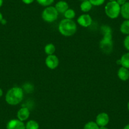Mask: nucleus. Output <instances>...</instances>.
<instances>
[{
    "instance_id": "f257e3e1",
    "label": "nucleus",
    "mask_w": 129,
    "mask_h": 129,
    "mask_svg": "<svg viewBox=\"0 0 129 129\" xmlns=\"http://www.w3.org/2000/svg\"><path fill=\"white\" fill-rule=\"evenodd\" d=\"M103 38L100 43V49L105 54H110L112 52L113 43L112 40V30L109 26L103 25L101 27Z\"/></svg>"
},
{
    "instance_id": "f03ea898",
    "label": "nucleus",
    "mask_w": 129,
    "mask_h": 129,
    "mask_svg": "<svg viewBox=\"0 0 129 129\" xmlns=\"http://www.w3.org/2000/svg\"><path fill=\"white\" fill-rule=\"evenodd\" d=\"M23 98V90L20 87H13L7 91L5 95L6 102L10 105H18Z\"/></svg>"
},
{
    "instance_id": "7ed1b4c3",
    "label": "nucleus",
    "mask_w": 129,
    "mask_h": 129,
    "mask_svg": "<svg viewBox=\"0 0 129 129\" xmlns=\"http://www.w3.org/2000/svg\"><path fill=\"white\" fill-rule=\"evenodd\" d=\"M77 27L73 20L63 19L58 25V30L61 35L66 37H70L74 35L76 32Z\"/></svg>"
},
{
    "instance_id": "20e7f679",
    "label": "nucleus",
    "mask_w": 129,
    "mask_h": 129,
    "mask_svg": "<svg viewBox=\"0 0 129 129\" xmlns=\"http://www.w3.org/2000/svg\"><path fill=\"white\" fill-rule=\"evenodd\" d=\"M121 6L116 2H109L105 7V12L106 15L111 19H115L120 15Z\"/></svg>"
},
{
    "instance_id": "39448f33",
    "label": "nucleus",
    "mask_w": 129,
    "mask_h": 129,
    "mask_svg": "<svg viewBox=\"0 0 129 129\" xmlns=\"http://www.w3.org/2000/svg\"><path fill=\"white\" fill-rule=\"evenodd\" d=\"M59 13L54 7L49 6L44 8L42 12V18L46 22L51 23L56 20Z\"/></svg>"
},
{
    "instance_id": "423d86ee",
    "label": "nucleus",
    "mask_w": 129,
    "mask_h": 129,
    "mask_svg": "<svg viewBox=\"0 0 129 129\" xmlns=\"http://www.w3.org/2000/svg\"><path fill=\"white\" fill-rule=\"evenodd\" d=\"M45 63L49 69L53 70L58 67L59 64V59L54 54L48 55V56L46 58Z\"/></svg>"
},
{
    "instance_id": "0eeeda50",
    "label": "nucleus",
    "mask_w": 129,
    "mask_h": 129,
    "mask_svg": "<svg viewBox=\"0 0 129 129\" xmlns=\"http://www.w3.org/2000/svg\"><path fill=\"white\" fill-rule=\"evenodd\" d=\"M110 121V117L106 113H101L97 115L95 118V123L99 126H105Z\"/></svg>"
},
{
    "instance_id": "6e6552de",
    "label": "nucleus",
    "mask_w": 129,
    "mask_h": 129,
    "mask_svg": "<svg viewBox=\"0 0 129 129\" xmlns=\"http://www.w3.org/2000/svg\"><path fill=\"white\" fill-rule=\"evenodd\" d=\"M7 129H25V125L18 118L12 119L7 123Z\"/></svg>"
},
{
    "instance_id": "1a4fd4ad",
    "label": "nucleus",
    "mask_w": 129,
    "mask_h": 129,
    "mask_svg": "<svg viewBox=\"0 0 129 129\" xmlns=\"http://www.w3.org/2000/svg\"><path fill=\"white\" fill-rule=\"evenodd\" d=\"M77 23L83 27H88L92 23V19L89 14H82L77 18Z\"/></svg>"
},
{
    "instance_id": "9d476101",
    "label": "nucleus",
    "mask_w": 129,
    "mask_h": 129,
    "mask_svg": "<svg viewBox=\"0 0 129 129\" xmlns=\"http://www.w3.org/2000/svg\"><path fill=\"white\" fill-rule=\"evenodd\" d=\"M17 118L22 121H25L30 116L29 109L27 107H22L17 112Z\"/></svg>"
},
{
    "instance_id": "9b49d317",
    "label": "nucleus",
    "mask_w": 129,
    "mask_h": 129,
    "mask_svg": "<svg viewBox=\"0 0 129 129\" xmlns=\"http://www.w3.org/2000/svg\"><path fill=\"white\" fill-rule=\"evenodd\" d=\"M54 7L58 11V13H64L69 8V5L67 2L61 0V1H59L58 2H57Z\"/></svg>"
},
{
    "instance_id": "f8f14e48",
    "label": "nucleus",
    "mask_w": 129,
    "mask_h": 129,
    "mask_svg": "<svg viewBox=\"0 0 129 129\" xmlns=\"http://www.w3.org/2000/svg\"><path fill=\"white\" fill-rule=\"evenodd\" d=\"M117 75L122 81H126L129 79V70L125 67H120L118 70Z\"/></svg>"
},
{
    "instance_id": "ddd939ff",
    "label": "nucleus",
    "mask_w": 129,
    "mask_h": 129,
    "mask_svg": "<svg viewBox=\"0 0 129 129\" xmlns=\"http://www.w3.org/2000/svg\"><path fill=\"white\" fill-rule=\"evenodd\" d=\"M120 15L125 20H129V2H127L123 5L121 6Z\"/></svg>"
},
{
    "instance_id": "4468645a",
    "label": "nucleus",
    "mask_w": 129,
    "mask_h": 129,
    "mask_svg": "<svg viewBox=\"0 0 129 129\" xmlns=\"http://www.w3.org/2000/svg\"><path fill=\"white\" fill-rule=\"evenodd\" d=\"M92 7V5L90 3L89 0L82 1V2L80 5V10H81L82 12H84V13H87V12H90Z\"/></svg>"
},
{
    "instance_id": "2eb2a0df",
    "label": "nucleus",
    "mask_w": 129,
    "mask_h": 129,
    "mask_svg": "<svg viewBox=\"0 0 129 129\" xmlns=\"http://www.w3.org/2000/svg\"><path fill=\"white\" fill-rule=\"evenodd\" d=\"M120 61L121 67L129 69V52L123 54Z\"/></svg>"
},
{
    "instance_id": "dca6fc26",
    "label": "nucleus",
    "mask_w": 129,
    "mask_h": 129,
    "mask_svg": "<svg viewBox=\"0 0 129 129\" xmlns=\"http://www.w3.org/2000/svg\"><path fill=\"white\" fill-rule=\"evenodd\" d=\"M120 32L125 35H129V20H125L120 25Z\"/></svg>"
},
{
    "instance_id": "f3484780",
    "label": "nucleus",
    "mask_w": 129,
    "mask_h": 129,
    "mask_svg": "<svg viewBox=\"0 0 129 129\" xmlns=\"http://www.w3.org/2000/svg\"><path fill=\"white\" fill-rule=\"evenodd\" d=\"M25 129H39V125L36 120H30L25 124Z\"/></svg>"
},
{
    "instance_id": "a211bd4d",
    "label": "nucleus",
    "mask_w": 129,
    "mask_h": 129,
    "mask_svg": "<svg viewBox=\"0 0 129 129\" xmlns=\"http://www.w3.org/2000/svg\"><path fill=\"white\" fill-rule=\"evenodd\" d=\"M56 51L55 46L52 43H49L47 44L44 47V52L46 54L48 55H51V54H53Z\"/></svg>"
},
{
    "instance_id": "6ab92c4d",
    "label": "nucleus",
    "mask_w": 129,
    "mask_h": 129,
    "mask_svg": "<svg viewBox=\"0 0 129 129\" xmlns=\"http://www.w3.org/2000/svg\"><path fill=\"white\" fill-rule=\"evenodd\" d=\"M63 14H64V18H67V19L72 20L73 18H75V10L72 9V8H69L66 12L63 13Z\"/></svg>"
},
{
    "instance_id": "aec40b11",
    "label": "nucleus",
    "mask_w": 129,
    "mask_h": 129,
    "mask_svg": "<svg viewBox=\"0 0 129 129\" xmlns=\"http://www.w3.org/2000/svg\"><path fill=\"white\" fill-rule=\"evenodd\" d=\"M100 126L95 123V121H90L85 124L83 129H99Z\"/></svg>"
},
{
    "instance_id": "412c9836",
    "label": "nucleus",
    "mask_w": 129,
    "mask_h": 129,
    "mask_svg": "<svg viewBox=\"0 0 129 129\" xmlns=\"http://www.w3.org/2000/svg\"><path fill=\"white\" fill-rule=\"evenodd\" d=\"M54 0H36L38 4L43 7H49L53 3Z\"/></svg>"
},
{
    "instance_id": "4be33fe9",
    "label": "nucleus",
    "mask_w": 129,
    "mask_h": 129,
    "mask_svg": "<svg viewBox=\"0 0 129 129\" xmlns=\"http://www.w3.org/2000/svg\"><path fill=\"white\" fill-rule=\"evenodd\" d=\"M92 6H95V7H99L105 3L106 0H89Z\"/></svg>"
},
{
    "instance_id": "5701e85b",
    "label": "nucleus",
    "mask_w": 129,
    "mask_h": 129,
    "mask_svg": "<svg viewBox=\"0 0 129 129\" xmlns=\"http://www.w3.org/2000/svg\"><path fill=\"white\" fill-rule=\"evenodd\" d=\"M123 45L125 49L129 51V35H127L123 41Z\"/></svg>"
},
{
    "instance_id": "b1692460",
    "label": "nucleus",
    "mask_w": 129,
    "mask_h": 129,
    "mask_svg": "<svg viewBox=\"0 0 129 129\" xmlns=\"http://www.w3.org/2000/svg\"><path fill=\"white\" fill-rule=\"evenodd\" d=\"M116 2L118 3V4L120 6H122L125 4V3L127 2V0H116Z\"/></svg>"
},
{
    "instance_id": "393cba45",
    "label": "nucleus",
    "mask_w": 129,
    "mask_h": 129,
    "mask_svg": "<svg viewBox=\"0 0 129 129\" xmlns=\"http://www.w3.org/2000/svg\"><path fill=\"white\" fill-rule=\"evenodd\" d=\"M22 1L24 4L30 5V4H32V3H33L35 0H22Z\"/></svg>"
},
{
    "instance_id": "a878e982",
    "label": "nucleus",
    "mask_w": 129,
    "mask_h": 129,
    "mask_svg": "<svg viewBox=\"0 0 129 129\" xmlns=\"http://www.w3.org/2000/svg\"><path fill=\"white\" fill-rule=\"evenodd\" d=\"M1 23H2L3 25H5L6 23H7V20L3 18V19L2 20V22H1Z\"/></svg>"
},
{
    "instance_id": "bb28decb",
    "label": "nucleus",
    "mask_w": 129,
    "mask_h": 129,
    "mask_svg": "<svg viewBox=\"0 0 129 129\" xmlns=\"http://www.w3.org/2000/svg\"><path fill=\"white\" fill-rule=\"evenodd\" d=\"M3 19V15H2V13L0 12V23H1V22H2V20Z\"/></svg>"
},
{
    "instance_id": "cd10ccee",
    "label": "nucleus",
    "mask_w": 129,
    "mask_h": 129,
    "mask_svg": "<svg viewBox=\"0 0 129 129\" xmlns=\"http://www.w3.org/2000/svg\"><path fill=\"white\" fill-rule=\"evenodd\" d=\"M3 95V90H2V89L0 88V98H1V97H2V95Z\"/></svg>"
},
{
    "instance_id": "c85d7f7f",
    "label": "nucleus",
    "mask_w": 129,
    "mask_h": 129,
    "mask_svg": "<svg viewBox=\"0 0 129 129\" xmlns=\"http://www.w3.org/2000/svg\"><path fill=\"white\" fill-rule=\"evenodd\" d=\"M99 129H109V128L106 127V126H100Z\"/></svg>"
},
{
    "instance_id": "c756f323",
    "label": "nucleus",
    "mask_w": 129,
    "mask_h": 129,
    "mask_svg": "<svg viewBox=\"0 0 129 129\" xmlns=\"http://www.w3.org/2000/svg\"><path fill=\"white\" fill-rule=\"evenodd\" d=\"M123 129H129V124H127V125H125Z\"/></svg>"
},
{
    "instance_id": "7c9ffc66",
    "label": "nucleus",
    "mask_w": 129,
    "mask_h": 129,
    "mask_svg": "<svg viewBox=\"0 0 129 129\" xmlns=\"http://www.w3.org/2000/svg\"><path fill=\"white\" fill-rule=\"evenodd\" d=\"M3 4V0H0V8L2 7Z\"/></svg>"
},
{
    "instance_id": "2f4dec72",
    "label": "nucleus",
    "mask_w": 129,
    "mask_h": 129,
    "mask_svg": "<svg viewBox=\"0 0 129 129\" xmlns=\"http://www.w3.org/2000/svg\"><path fill=\"white\" fill-rule=\"evenodd\" d=\"M127 108H128V111H129V101L127 104Z\"/></svg>"
},
{
    "instance_id": "473e14b6",
    "label": "nucleus",
    "mask_w": 129,
    "mask_h": 129,
    "mask_svg": "<svg viewBox=\"0 0 129 129\" xmlns=\"http://www.w3.org/2000/svg\"><path fill=\"white\" fill-rule=\"evenodd\" d=\"M116 0H109V2H116Z\"/></svg>"
},
{
    "instance_id": "72a5a7b5",
    "label": "nucleus",
    "mask_w": 129,
    "mask_h": 129,
    "mask_svg": "<svg viewBox=\"0 0 129 129\" xmlns=\"http://www.w3.org/2000/svg\"><path fill=\"white\" fill-rule=\"evenodd\" d=\"M81 1H85V0H81Z\"/></svg>"
}]
</instances>
